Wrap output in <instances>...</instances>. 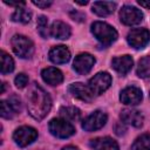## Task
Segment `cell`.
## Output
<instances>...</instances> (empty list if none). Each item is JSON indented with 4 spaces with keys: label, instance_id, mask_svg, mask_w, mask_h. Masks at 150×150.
Wrapping results in <instances>:
<instances>
[{
    "label": "cell",
    "instance_id": "obj_15",
    "mask_svg": "<svg viewBox=\"0 0 150 150\" xmlns=\"http://www.w3.org/2000/svg\"><path fill=\"white\" fill-rule=\"evenodd\" d=\"M93 150H120L118 144L111 137H97L90 141Z\"/></svg>",
    "mask_w": 150,
    "mask_h": 150
},
{
    "label": "cell",
    "instance_id": "obj_23",
    "mask_svg": "<svg viewBox=\"0 0 150 150\" xmlns=\"http://www.w3.org/2000/svg\"><path fill=\"white\" fill-rule=\"evenodd\" d=\"M137 75L143 79L150 76V56H144L138 61Z\"/></svg>",
    "mask_w": 150,
    "mask_h": 150
},
{
    "label": "cell",
    "instance_id": "obj_17",
    "mask_svg": "<svg viewBox=\"0 0 150 150\" xmlns=\"http://www.w3.org/2000/svg\"><path fill=\"white\" fill-rule=\"evenodd\" d=\"M41 76H42V80L50 86H57L63 81V75H62L61 70H59L57 68H54V67L45 68L41 71Z\"/></svg>",
    "mask_w": 150,
    "mask_h": 150
},
{
    "label": "cell",
    "instance_id": "obj_6",
    "mask_svg": "<svg viewBox=\"0 0 150 150\" xmlns=\"http://www.w3.org/2000/svg\"><path fill=\"white\" fill-rule=\"evenodd\" d=\"M36 137H38V131L28 125H22L18 128L13 134V139L21 148L32 144L36 139Z\"/></svg>",
    "mask_w": 150,
    "mask_h": 150
},
{
    "label": "cell",
    "instance_id": "obj_27",
    "mask_svg": "<svg viewBox=\"0 0 150 150\" xmlns=\"http://www.w3.org/2000/svg\"><path fill=\"white\" fill-rule=\"evenodd\" d=\"M14 83H15V86L18 87V88H25L26 86H27V83H28V76L26 75V74H23V73H20V74H18L16 75V77L14 79Z\"/></svg>",
    "mask_w": 150,
    "mask_h": 150
},
{
    "label": "cell",
    "instance_id": "obj_19",
    "mask_svg": "<svg viewBox=\"0 0 150 150\" xmlns=\"http://www.w3.org/2000/svg\"><path fill=\"white\" fill-rule=\"evenodd\" d=\"M71 30L70 27L62 22V21H54L52 23L50 27V35H53L55 39H60V40H66L70 36Z\"/></svg>",
    "mask_w": 150,
    "mask_h": 150
},
{
    "label": "cell",
    "instance_id": "obj_11",
    "mask_svg": "<svg viewBox=\"0 0 150 150\" xmlns=\"http://www.w3.org/2000/svg\"><path fill=\"white\" fill-rule=\"evenodd\" d=\"M142 98H143L142 90L135 86H130V87L124 88L120 95L121 102L124 104H128V105H136V104L141 103Z\"/></svg>",
    "mask_w": 150,
    "mask_h": 150
},
{
    "label": "cell",
    "instance_id": "obj_16",
    "mask_svg": "<svg viewBox=\"0 0 150 150\" xmlns=\"http://www.w3.org/2000/svg\"><path fill=\"white\" fill-rule=\"evenodd\" d=\"M111 64H112V68L117 73L124 75L128 71H130V69L134 64V60L130 55H122V56L114 57L111 61Z\"/></svg>",
    "mask_w": 150,
    "mask_h": 150
},
{
    "label": "cell",
    "instance_id": "obj_21",
    "mask_svg": "<svg viewBox=\"0 0 150 150\" xmlns=\"http://www.w3.org/2000/svg\"><path fill=\"white\" fill-rule=\"evenodd\" d=\"M60 114L67 121H79L81 118V111L76 107H62L60 109Z\"/></svg>",
    "mask_w": 150,
    "mask_h": 150
},
{
    "label": "cell",
    "instance_id": "obj_10",
    "mask_svg": "<svg viewBox=\"0 0 150 150\" xmlns=\"http://www.w3.org/2000/svg\"><path fill=\"white\" fill-rule=\"evenodd\" d=\"M95 64V57L88 53H81L77 56H75V60L73 62V68L76 73L84 75L89 73Z\"/></svg>",
    "mask_w": 150,
    "mask_h": 150
},
{
    "label": "cell",
    "instance_id": "obj_12",
    "mask_svg": "<svg viewBox=\"0 0 150 150\" xmlns=\"http://www.w3.org/2000/svg\"><path fill=\"white\" fill-rule=\"evenodd\" d=\"M68 91L71 94V96L84 101V102H90L94 97V94L91 93V90L89 89L88 86H84L81 82H76V83H71L68 87Z\"/></svg>",
    "mask_w": 150,
    "mask_h": 150
},
{
    "label": "cell",
    "instance_id": "obj_24",
    "mask_svg": "<svg viewBox=\"0 0 150 150\" xmlns=\"http://www.w3.org/2000/svg\"><path fill=\"white\" fill-rule=\"evenodd\" d=\"M14 69V61L13 59L5 52H1V74L6 75L13 71Z\"/></svg>",
    "mask_w": 150,
    "mask_h": 150
},
{
    "label": "cell",
    "instance_id": "obj_31",
    "mask_svg": "<svg viewBox=\"0 0 150 150\" xmlns=\"http://www.w3.org/2000/svg\"><path fill=\"white\" fill-rule=\"evenodd\" d=\"M62 150H80V149L76 148V146H74V145H67V146L62 148Z\"/></svg>",
    "mask_w": 150,
    "mask_h": 150
},
{
    "label": "cell",
    "instance_id": "obj_4",
    "mask_svg": "<svg viewBox=\"0 0 150 150\" xmlns=\"http://www.w3.org/2000/svg\"><path fill=\"white\" fill-rule=\"evenodd\" d=\"M48 129L53 136L59 138H68L75 134L74 125L64 118H53L48 124Z\"/></svg>",
    "mask_w": 150,
    "mask_h": 150
},
{
    "label": "cell",
    "instance_id": "obj_29",
    "mask_svg": "<svg viewBox=\"0 0 150 150\" xmlns=\"http://www.w3.org/2000/svg\"><path fill=\"white\" fill-rule=\"evenodd\" d=\"M5 4L9 5V6H16V7H23L25 6V1H8V0H4Z\"/></svg>",
    "mask_w": 150,
    "mask_h": 150
},
{
    "label": "cell",
    "instance_id": "obj_30",
    "mask_svg": "<svg viewBox=\"0 0 150 150\" xmlns=\"http://www.w3.org/2000/svg\"><path fill=\"white\" fill-rule=\"evenodd\" d=\"M138 5L142 6V7H145V8H150V1H138Z\"/></svg>",
    "mask_w": 150,
    "mask_h": 150
},
{
    "label": "cell",
    "instance_id": "obj_28",
    "mask_svg": "<svg viewBox=\"0 0 150 150\" xmlns=\"http://www.w3.org/2000/svg\"><path fill=\"white\" fill-rule=\"evenodd\" d=\"M32 2H33V5H35V6H38L40 8H47V7H49L52 5V1H39V0L36 1V0H33Z\"/></svg>",
    "mask_w": 150,
    "mask_h": 150
},
{
    "label": "cell",
    "instance_id": "obj_13",
    "mask_svg": "<svg viewBox=\"0 0 150 150\" xmlns=\"http://www.w3.org/2000/svg\"><path fill=\"white\" fill-rule=\"evenodd\" d=\"M120 117H121L123 123L132 125V127H136V128L142 127L143 125V121H144V117L141 114V111L135 110V109H123L121 111Z\"/></svg>",
    "mask_w": 150,
    "mask_h": 150
},
{
    "label": "cell",
    "instance_id": "obj_8",
    "mask_svg": "<svg viewBox=\"0 0 150 150\" xmlns=\"http://www.w3.org/2000/svg\"><path fill=\"white\" fill-rule=\"evenodd\" d=\"M120 19L127 26H135L143 20V13L134 6L125 5L120 11Z\"/></svg>",
    "mask_w": 150,
    "mask_h": 150
},
{
    "label": "cell",
    "instance_id": "obj_1",
    "mask_svg": "<svg viewBox=\"0 0 150 150\" xmlns=\"http://www.w3.org/2000/svg\"><path fill=\"white\" fill-rule=\"evenodd\" d=\"M52 107V100L47 91L40 87L36 82H34L27 93V109L29 115L40 121L45 118V116L49 112Z\"/></svg>",
    "mask_w": 150,
    "mask_h": 150
},
{
    "label": "cell",
    "instance_id": "obj_22",
    "mask_svg": "<svg viewBox=\"0 0 150 150\" xmlns=\"http://www.w3.org/2000/svg\"><path fill=\"white\" fill-rule=\"evenodd\" d=\"M131 150H150V134H143L138 136L131 145Z\"/></svg>",
    "mask_w": 150,
    "mask_h": 150
},
{
    "label": "cell",
    "instance_id": "obj_25",
    "mask_svg": "<svg viewBox=\"0 0 150 150\" xmlns=\"http://www.w3.org/2000/svg\"><path fill=\"white\" fill-rule=\"evenodd\" d=\"M36 26H38V32H39V34H40L42 38L47 39V38L49 36V34H50V33H49V29H48V20H47V18L43 16V15L39 16L38 22H36Z\"/></svg>",
    "mask_w": 150,
    "mask_h": 150
},
{
    "label": "cell",
    "instance_id": "obj_20",
    "mask_svg": "<svg viewBox=\"0 0 150 150\" xmlns=\"http://www.w3.org/2000/svg\"><path fill=\"white\" fill-rule=\"evenodd\" d=\"M32 19V13L25 7H18L12 14V20L20 23H28Z\"/></svg>",
    "mask_w": 150,
    "mask_h": 150
},
{
    "label": "cell",
    "instance_id": "obj_5",
    "mask_svg": "<svg viewBox=\"0 0 150 150\" xmlns=\"http://www.w3.org/2000/svg\"><path fill=\"white\" fill-rule=\"evenodd\" d=\"M110 84H111V76L107 71L97 73L88 82V87L94 95H101L110 87Z\"/></svg>",
    "mask_w": 150,
    "mask_h": 150
},
{
    "label": "cell",
    "instance_id": "obj_2",
    "mask_svg": "<svg viewBox=\"0 0 150 150\" xmlns=\"http://www.w3.org/2000/svg\"><path fill=\"white\" fill-rule=\"evenodd\" d=\"M91 33L104 46L111 45L114 41H116L118 36L116 29L103 21H95L91 25Z\"/></svg>",
    "mask_w": 150,
    "mask_h": 150
},
{
    "label": "cell",
    "instance_id": "obj_32",
    "mask_svg": "<svg viewBox=\"0 0 150 150\" xmlns=\"http://www.w3.org/2000/svg\"><path fill=\"white\" fill-rule=\"evenodd\" d=\"M76 4H79V5H87L88 1H76Z\"/></svg>",
    "mask_w": 150,
    "mask_h": 150
},
{
    "label": "cell",
    "instance_id": "obj_9",
    "mask_svg": "<svg viewBox=\"0 0 150 150\" xmlns=\"http://www.w3.org/2000/svg\"><path fill=\"white\" fill-rule=\"evenodd\" d=\"M107 120L108 116L105 112L101 110H96L91 112L87 118H84V121L82 122V128L86 131H95L101 129L107 123Z\"/></svg>",
    "mask_w": 150,
    "mask_h": 150
},
{
    "label": "cell",
    "instance_id": "obj_18",
    "mask_svg": "<svg viewBox=\"0 0 150 150\" xmlns=\"http://www.w3.org/2000/svg\"><path fill=\"white\" fill-rule=\"evenodd\" d=\"M116 9V4L111 1H95L91 6V11L98 16H108Z\"/></svg>",
    "mask_w": 150,
    "mask_h": 150
},
{
    "label": "cell",
    "instance_id": "obj_26",
    "mask_svg": "<svg viewBox=\"0 0 150 150\" xmlns=\"http://www.w3.org/2000/svg\"><path fill=\"white\" fill-rule=\"evenodd\" d=\"M18 111L9 101H1V116L4 118H12Z\"/></svg>",
    "mask_w": 150,
    "mask_h": 150
},
{
    "label": "cell",
    "instance_id": "obj_3",
    "mask_svg": "<svg viewBox=\"0 0 150 150\" xmlns=\"http://www.w3.org/2000/svg\"><path fill=\"white\" fill-rule=\"evenodd\" d=\"M13 52L21 59H29L34 53V43L25 35L15 34L11 40Z\"/></svg>",
    "mask_w": 150,
    "mask_h": 150
},
{
    "label": "cell",
    "instance_id": "obj_14",
    "mask_svg": "<svg viewBox=\"0 0 150 150\" xmlns=\"http://www.w3.org/2000/svg\"><path fill=\"white\" fill-rule=\"evenodd\" d=\"M49 60L53 63H56V64L66 63V62H68L70 60V52L63 45L55 46L49 52Z\"/></svg>",
    "mask_w": 150,
    "mask_h": 150
},
{
    "label": "cell",
    "instance_id": "obj_7",
    "mask_svg": "<svg viewBox=\"0 0 150 150\" xmlns=\"http://www.w3.org/2000/svg\"><path fill=\"white\" fill-rule=\"evenodd\" d=\"M127 41L135 49L144 48L149 43V41H150V32L148 29H145V28H135V29H131L128 33Z\"/></svg>",
    "mask_w": 150,
    "mask_h": 150
}]
</instances>
